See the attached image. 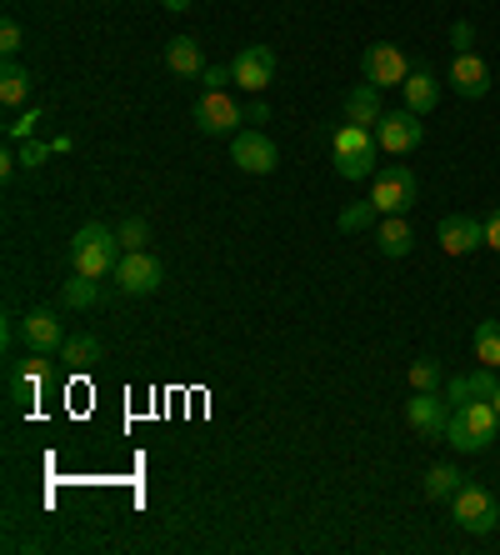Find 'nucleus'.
<instances>
[{
	"mask_svg": "<svg viewBox=\"0 0 500 555\" xmlns=\"http://www.w3.org/2000/svg\"><path fill=\"white\" fill-rule=\"evenodd\" d=\"M496 430H500V415L490 401H465L450 411V426H446V446L456 455H480L496 446Z\"/></svg>",
	"mask_w": 500,
	"mask_h": 555,
	"instance_id": "1",
	"label": "nucleus"
},
{
	"mask_svg": "<svg viewBox=\"0 0 500 555\" xmlns=\"http://www.w3.org/2000/svg\"><path fill=\"white\" fill-rule=\"evenodd\" d=\"M120 256H126V246H120V235L105 231V225H80V231L70 235V271L76 275L105 281V275H116Z\"/></svg>",
	"mask_w": 500,
	"mask_h": 555,
	"instance_id": "2",
	"label": "nucleus"
},
{
	"mask_svg": "<svg viewBox=\"0 0 500 555\" xmlns=\"http://www.w3.org/2000/svg\"><path fill=\"white\" fill-rule=\"evenodd\" d=\"M335 176H346V181H366V176H375V155H381V145H375V130L366 126H341L335 130Z\"/></svg>",
	"mask_w": 500,
	"mask_h": 555,
	"instance_id": "3",
	"label": "nucleus"
},
{
	"mask_svg": "<svg viewBox=\"0 0 500 555\" xmlns=\"http://www.w3.org/2000/svg\"><path fill=\"white\" fill-rule=\"evenodd\" d=\"M450 516H456L461 530H471V535H490V530L500 526V501L486 486H471V480H465L461 491L450 495Z\"/></svg>",
	"mask_w": 500,
	"mask_h": 555,
	"instance_id": "4",
	"label": "nucleus"
},
{
	"mask_svg": "<svg viewBox=\"0 0 500 555\" xmlns=\"http://www.w3.org/2000/svg\"><path fill=\"white\" fill-rule=\"evenodd\" d=\"M371 201H375V210H381V216H406V210L421 201V181H415V170H411V166L375 170Z\"/></svg>",
	"mask_w": 500,
	"mask_h": 555,
	"instance_id": "5",
	"label": "nucleus"
},
{
	"mask_svg": "<svg viewBox=\"0 0 500 555\" xmlns=\"http://www.w3.org/2000/svg\"><path fill=\"white\" fill-rule=\"evenodd\" d=\"M231 160L245 170V176H270V170L281 166V151H275V141H270L266 130H235Z\"/></svg>",
	"mask_w": 500,
	"mask_h": 555,
	"instance_id": "6",
	"label": "nucleus"
},
{
	"mask_svg": "<svg viewBox=\"0 0 500 555\" xmlns=\"http://www.w3.org/2000/svg\"><path fill=\"white\" fill-rule=\"evenodd\" d=\"M161 275L166 271H161V260H155L151 250H126L111 281H116V291H126V296H155V291H161Z\"/></svg>",
	"mask_w": 500,
	"mask_h": 555,
	"instance_id": "7",
	"label": "nucleus"
},
{
	"mask_svg": "<svg viewBox=\"0 0 500 555\" xmlns=\"http://www.w3.org/2000/svg\"><path fill=\"white\" fill-rule=\"evenodd\" d=\"M191 120L206 130V135H235V130H241V120H245V105H235L226 91H206L201 101H195Z\"/></svg>",
	"mask_w": 500,
	"mask_h": 555,
	"instance_id": "8",
	"label": "nucleus"
},
{
	"mask_svg": "<svg viewBox=\"0 0 500 555\" xmlns=\"http://www.w3.org/2000/svg\"><path fill=\"white\" fill-rule=\"evenodd\" d=\"M51 380V361L40 350H26V361H15L11 375H5V390H11V405H36L40 390Z\"/></svg>",
	"mask_w": 500,
	"mask_h": 555,
	"instance_id": "9",
	"label": "nucleus"
},
{
	"mask_svg": "<svg viewBox=\"0 0 500 555\" xmlns=\"http://www.w3.org/2000/svg\"><path fill=\"white\" fill-rule=\"evenodd\" d=\"M360 70H366V80H371V86H381V91H390V86H406V80H411V61H406V51H400V46H385V40L360 55Z\"/></svg>",
	"mask_w": 500,
	"mask_h": 555,
	"instance_id": "10",
	"label": "nucleus"
},
{
	"mask_svg": "<svg viewBox=\"0 0 500 555\" xmlns=\"http://www.w3.org/2000/svg\"><path fill=\"white\" fill-rule=\"evenodd\" d=\"M421 141H425V126H421V116H415V111H385L381 126H375V145H381V151H390V155L415 151Z\"/></svg>",
	"mask_w": 500,
	"mask_h": 555,
	"instance_id": "11",
	"label": "nucleus"
},
{
	"mask_svg": "<svg viewBox=\"0 0 500 555\" xmlns=\"http://www.w3.org/2000/svg\"><path fill=\"white\" fill-rule=\"evenodd\" d=\"M440 250L446 256H475V250H486V220L475 216H446L436 231Z\"/></svg>",
	"mask_w": 500,
	"mask_h": 555,
	"instance_id": "12",
	"label": "nucleus"
},
{
	"mask_svg": "<svg viewBox=\"0 0 500 555\" xmlns=\"http://www.w3.org/2000/svg\"><path fill=\"white\" fill-rule=\"evenodd\" d=\"M231 76L241 91H266L270 80H275V51H270V46H245V51H235Z\"/></svg>",
	"mask_w": 500,
	"mask_h": 555,
	"instance_id": "13",
	"label": "nucleus"
},
{
	"mask_svg": "<svg viewBox=\"0 0 500 555\" xmlns=\"http://www.w3.org/2000/svg\"><path fill=\"white\" fill-rule=\"evenodd\" d=\"M21 340H26V350H40V356H61L65 346V325L55 310H30V315H21Z\"/></svg>",
	"mask_w": 500,
	"mask_h": 555,
	"instance_id": "14",
	"label": "nucleus"
},
{
	"mask_svg": "<svg viewBox=\"0 0 500 555\" xmlns=\"http://www.w3.org/2000/svg\"><path fill=\"white\" fill-rule=\"evenodd\" d=\"M406 426L415 436H446V426H450L446 401H440L436 390H415L411 401H406Z\"/></svg>",
	"mask_w": 500,
	"mask_h": 555,
	"instance_id": "15",
	"label": "nucleus"
},
{
	"mask_svg": "<svg viewBox=\"0 0 500 555\" xmlns=\"http://www.w3.org/2000/svg\"><path fill=\"white\" fill-rule=\"evenodd\" d=\"M450 86H456V95H465V101H480V95L490 91V65L475 51H456V61H450Z\"/></svg>",
	"mask_w": 500,
	"mask_h": 555,
	"instance_id": "16",
	"label": "nucleus"
},
{
	"mask_svg": "<svg viewBox=\"0 0 500 555\" xmlns=\"http://www.w3.org/2000/svg\"><path fill=\"white\" fill-rule=\"evenodd\" d=\"M166 65L176 70L180 80H201V76H206V55H201V40H191V36L166 40Z\"/></svg>",
	"mask_w": 500,
	"mask_h": 555,
	"instance_id": "17",
	"label": "nucleus"
},
{
	"mask_svg": "<svg viewBox=\"0 0 500 555\" xmlns=\"http://www.w3.org/2000/svg\"><path fill=\"white\" fill-rule=\"evenodd\" d=\"M381 86H371V80H360L356 91L346 95V120L350 126H366V130H375L381 126Z\"/></svg>",
	"mask_w": 500,
	"mask_h": 555,
	"instance_id": "18",
	"label": "nucleus"
},
{
	"mask_svg": "<svg viewBox=\"0 0 500 555\" xmlns=\"http://www.w3.org/2000/svg\"><path fill=\"white\" fill-rule=\"evenodd\" d=\"M496 390H500L496 371H490V365H480V371H471V375H456V380L446 386V396L456 405H465V401H490Z\"/></svg>",
	"mask_w": 500,
	"mask_h": 555,
	"instance_id": "19",
	"label": "nucleus"
},
{
	"mask_svg": "<svg viewBox=\"0 0 500 555\" xmlns=\"http://www.w3.org/2000/svg\"><path fill=\"white\" fill-rule=\"evenodd\" d=\"M375 246H381V256H411L415 246V231H411V220L406 216H385L381 220V231H375Z\"/></svg>",
	"mask_w": 500,
	"mask_h": 555,
	"instance_id": "20",
	"label": "nucleus"
},
{
	"mask_svg": "<svg viewBox=\"0 0 500 555\" xmlns=\"http://www.w3.org/2000/svg\"><path fill=\"white\" fill-rule=\"evenodd\" d=\"M406 91V111H415V116H431L440 101V80L431 76V70H411V80L400 86Z\"/></svg>",
	"mask_w": 500,
	"mask_h": 555,
	"instance_id": "21",
	"label": "nucleus"
},
{
	"mask_svg": "<svg viewBox=\"0 0 500 555\" xmlns=\"http://www.w3.org/2000/svg\"><path fill=\"white\" fill-rule=\"evenodd\" d=\"M461 486H465L461 465H431V470H425V495H431V501H450Z\"/></svg>",
	"mask_w": 500,
	"mask_h": 555,
	"instance_id": "22",
	"label": "nucleus"
},
{
	"mask_svg": "<svg viewBox=\"0 0 500 555\" xmlns=\"http://www.w3.org/2000/svg\"><path fill=\"white\" fill-rule=\"evenodd\" d=\"M0 101L5 105H26L30 101V70L26 65L5 61V70H0Z\"/></svg>",
	"mask_w": 500,
	"mask_h": 555,
	"instance_id": "23",
	"label": "nucleus"
},
{
	"mask_svg": "<svg viewBox=\"0 0 500 555\" xmlns=\"http://www.w3.org/2000/svg\"><path fill=\"white\" fill-rule=\"evenodd\" d=\"M61 300L70 310H95L101 306V281H90V275H76V281L61 285Z\"/></svg>",
	"mask_w": 500,
	"mask_h": 555,
	"instance_id": "24",
	"label": "nucleus"
},
{
	"mask_svg": "<svg viewBox=\"0 0 500 555\" xmlns=\"http://www.w3.org/2000/svg\"><path fill=\"white\" fill-rule=\"evenodd\" d=\"M61 361L76 365V371H90V365L101 361V340H95V336H65Z\"/></svg>",
	"mask_w": 500,
	"mask_h": 555,
	"instance_id": "25",
	"label": "nucleus"
},
{
	"mask_svg": "<svg viewBox=\"0 0 500 555\" xmlns=\"http://www.w3.org/2000/svg\"><path fill=\"white\" fill-rule=\"evenodd\" d=\"M471 340H475V361L490 365V371H500V321H480Z\"/></svg>",
	"mask_w": 500,
	"mask_h": 555,
	"instance_id": "26",
	"label": "nucleus"
},
{
	"mask_svg": "<svg viewBox=\"0 0 500 555\" xmlns=\"http://www.w3.org/2000/svg\"><path fill=\"white\" fill-rule=\"evenodd\" d=\"M375 216H381V210H375V201H356V206H346L341 216H335V225H341L346 235H356V231H366Z\"/></svg>",
	"mask_w": 500,
	"mask_h": 555,
	"instance_id": "27",
	"label": "nucleus"
},
{
	"mask_svg": "<svg viewBox=\"0 0 500 555\" xmlns=\"http://www.w3.org/2000/svg\"><path fill=\"white\" fill-rule=\"evenodd\" d=\"M436 386H440V361L436 356H421L411 365V390H436Z\"/></svg>",
	"mask_w": 500,
	"mask_h": 555,
	"instance_id": "28",
	"label": "nucleus"
},
{
	"mask_svg": "<svg viewBox=\"0 0 500 555\" xmlns=\"http://www.w3.org/2000/svg\"><path fill=\"white\" fill-rule=\"evenodd\" d=\"M116 235H120V246H126V250H145V241H151V225H145L141 216H130Z\"/></svg>",
	"mask_w": 500,
	"mask_h": 555,
	"instance_id": "29",
	"label": "nucleus"
},
{
	"mask_svg": "<svg viewBox=\"0 0 500 555\" xmlns=\"http://www.w3.org/2000/svg\"><path fill=\"white\" fill-rule=\"evenodd\" d=\"M40 126V111H26V116H15L11 126H5V141H30Z\"/></svg>",
	"mask_w": 500,
	"mask_h": 555,
	"instance_id": "30",
	"label": "nucleus"
},
{
	"mask_svg": "<svg viewBox=\"0 0 500 555\" xmlns=\"http://www.w3.org/2000/svg\"><path fill=\"white\" fill-rule=\"evenodd\" d=\"M21 46H26V36H21V26H15V21H5V26H0V51H5V61H11V55L21 51Z\"/></svg>",
	"mask_w": 500,
	"mask_h": 555,
	"instance_id": "31",
	"label": "nucleus"
},
{
	"mask_svg": "<svg viewBox=\"0 0 500 555\" xmlns=\"http://www.w3.org/2000/svg\"><path fill=\"white\" fill-rule=\"evenodd\" d=\"M231 65H206V76H201V86H206V91H226V86H231Z\"/></svg>",
	"mask_w": 500,
	"mask_h": 555,
	"instance_id": "32",
	"label": "nucleus"
},
{
	"mask_svg": "<svg viewBox=\"0 0 500 555\" xmlns=\"http://www.w3.org/2000/svg\"><path fill=\"white\" fill-rule=\"evenodd\" d=\"M450 46H456V51H475V26L456 21V30H450Z\"/></svg>",
	"mask_w": 500,
	"mask_h": 555,
	"instance_id": "33",
	"label": "nucleus"
},
{
	"mask_svg": "<svg viewBox=\"0 0 500 555\" xmlns=\"http://www.w3.org/2000/svg\"><path fill=\"white\" fill-rule=\"evenodd\" d=\"M40 160H46V145H40V141H26V145H21V166L36 170Z\"/></svg>",
	"mask_w": 500,
	"mask_h": 555,
	"instance_id": "34",
	"label": "nucleus"
},
{
	"mask_svg": "<svg viewBox=\"0 0 500 555\" xmlns=\"http://www.w3.org/2000/svg\"><path fill=\"white\" fill-rule=\"evenodd\" d=\"M486 250H500V206L486 216Z\"/></svg>",
	"mask_w": 500,
	"mask_h": 555,
	"instance_id": "35",
	"label": "nucleus"
},
{
	"mask_svg": "<svg viewBox=\"0 0 500 555\" xmlns=\"http://www.w3.org/2000/svg\"><path fill=\"white\" fill-rule=\"evenodd\" d=\"M245 120H270V105L266 101H251V105H245Z\"/></svg>",
	"mask_w": 500,
	"mask_h": 555,
	"instance_id": "36",
	"label": "nucleus"
},
{
	"mask_svg": "<svg viewBox=\"0 0 500 555\" xmlns=\"http://www.w3.org/2000/svg\"><path fill=\"white\" fill-rule=\"evenodd\" d=\"M166 11H191V0H161Z\"/></svg>",
	"mask_w": 500,
	"mask_h": 555,
	"instance_id": "37",
	"label": "nucleus"
},
{
	"mask_svg": "<svg viewBox=\"0 0 500 555\" xmlns=\"http://www.w3.org/2000/svg\"><path fill=\"white\" fill-rule=\"evenodd\" d=\"M490 405H496V415H500V390H496V396H490Z\"/></svg>",
	"mask_w": 500,
	"mask_h": 555,
	"instance_id": "38",
	"label": "nucleus"
}]
</instances>
